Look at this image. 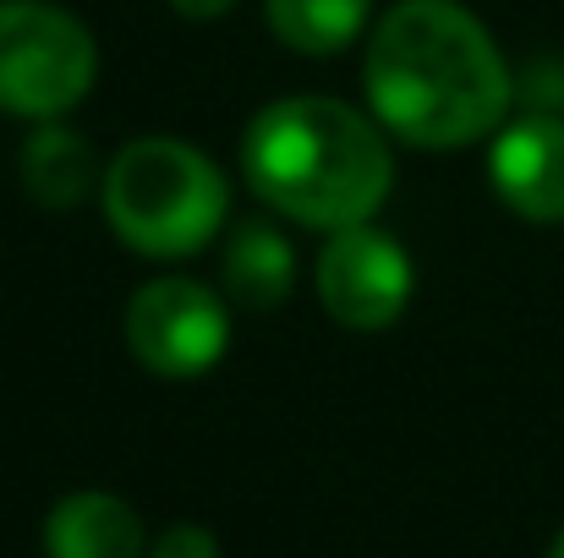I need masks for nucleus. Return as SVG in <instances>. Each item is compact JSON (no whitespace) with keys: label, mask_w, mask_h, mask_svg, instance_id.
<instances>
[{"label":"nucleus","mask_w":564,"mask_h":558,"mask_svg":"<svg viewBox=\"0 0 564 558\" xmlns=\"http://www.w3.org/2000/svg\"><path fill=\"white\" fill-rule=\"evenodd\" d=\"M44 554L50 558H143L149 537L127 499L116 493H66L44 515Z\"/></svg>","instance_id":"6e6552de"},{"label":"nucleus","mask_w":564,"mask_h":558,"mask_svg":"<svg viewBox=\"0 0 564 558\" xmlns=\"http://www.w3.org/2000/svg\"><path fill=\"white\" fill-rule=\"evenodd\" d=\"M182 17H192V22H214V17H225L236 0H171Z\"/></svg>","instance_id":"ddd939ff"},{"label":"nucleus","mask_w":564,"mask_h":558,"mask_svg":"<svg viewBox=\"0 0 564 558\" xmlns=\"http://www.w3.org/2000/svg\"><path fill=\"white\" fill-rule=\"evenodd\" d=\"M22 186L39 208H77L94 186H105V171L77 127L39 121L22 143Z\"/></svg>","instance_id":"9d476101"},{"label":"nucleus","mask_w":564,"mask_h":558,"mask_svg":"<svg viewBox=\"0 0 564 558\" xmlns=\"http://www.w3.org/2000/svg\"><path fill=\"white\" fill-rule=\"evenodd\" d=\"M488 182L499 203L532 225H564V121L521 116L494 132Z\"/></svg>","instance_id":"0eeeda50"},{"label":"nucleus","mask_w":564,"mask_h":558,"mask_svg":"<svg viewBox=\"0 0 564 558\" xmlns=\"http://www.w3.org/2000/svg\"><path fill=\"white\" fill-rule=\"evenodd\" d=\"M105 219L143 258L203 252L230 214L219 165L182 138H138L105 165Z\"/></svg>","instance_id":"7ed1b4c3"},{"label":"nucleus","mask_w":564,"mask_h":558,"mask_svg":"<svg viewBox=\"0 0 564 558\" xmlns=\"http://www.w3.org/2000/svg\"><path fill=\"white\" fill-rule=\"evenodd\" d=\"M373 121L411 149H466L505 127L510 66L460 0H394L362 61Z\"/></svg>","instance_id":"f257e3e1"},{"label":"nucleus","mask_w":564,"mask_h":558,"mask_svg":"<svg viewBox=\"0 0 564 558\" xmlns=\"http://www.w3.org/2000/svg\"><path fill=\"white\" fill-rule=\"evenodd\" d=\"M549 558H564V532L554 537V548H549Z\"/></svg>","instance_id":"4468645a"},{"label":"nucleus","mask_w":564,"mask_h":558,"mask_svg":"<svg viewBox=\"0 0 564 558\" xmlns=\"http://www.w3.org/2000/svg\"><path fill=\"white\" fill-rule=\"evenodd\" d=\"M241 171L274 214L335 236L368 225L383 208L394 186V154L383 127L357 105L302 94L274 99L247 121Z\"/></svg>","instance_id":"f03ea898"},{"label":"nucleus","mask_w":564,"mask_h":558,"mask_svg":"<svg viewBox=\"0 0 564 558\" xmlns=\"http://www.w3.org/2000/svg\"><path fill=\"white\" fill-rule=\"evenodd\" d=\"M411 252L383 236L373 225H351V230H335L324 258H318V302L335 324L346 329H389L400 324V313L411 307Z\"/></svg>","instance_id":"423d86ee"},{"label":"nucleus","mask_w":564,"mask_h":558,"mask_svg":"<svg viewBox=\"0 0 564 558\" xmlns=\"http://www.w3.org/2000/svg\"><path fill=\"white\" fill-rule=\"evenodd\" d=\"M373 0H263V22L296 55H340L362 39Z\"/></svg>","instance_id":"9b49d317"},{"label":"nucleus","mask_w":564,"mask_h":558,"mask_svg":"<svg viewBox=\"0 0 564 558\" xmlns=\"http://www.w3.org/2000/svg\"><path fill=\"white\" fill-rule=\"evenodd\" d=\"M225 296L247 313H274L291 302L296 285V252L269 219H236L225 236V263H219Z\"/></svg>","instance_id":"1a4fd4ad"},{"label":"nucleus","mask_w":564,"mask_h":558,"mask_svg":"<svg viewBox=\"0 0 564 558\" xmlns=\"http://www.w3.org/2000/svg\"><path fill=\"white\" fill-rule=\"evenodd\" d=\"M99 77L94 33L55 0H0V116L61 121Z\"/></svg>","instance_id":"20e7f679"},{"label":"nucleus","mask_w":564,"mask_h":558,"mask_svg":"<svg viewBox=\"0 0 564 558\" xmlns=\"http://www.w3.org/2000/svg\"><path fill=\"white\" fill-rule=\"evenodd\" d=\"M127 351L160 378H197L230 351V313L219 291L187 274H160L127 302Z\"/></svg>","instance_id":"39448f33"},{"label":"nucleus","mask_w":564,"mask_h":558,"mask_svg":"<svg viewBox=\"0 0 564 558\" xmlns=\"http://www.w3.org/2000/svg\"><path fill=\"white\" fill-rule=\"evenodd\" d=\"M149 558H219V543H214V532L208 526H171Z\"/></svg>","instance_id":"f8f14e48"}]
</instances>
